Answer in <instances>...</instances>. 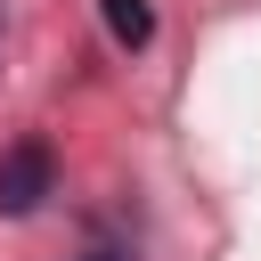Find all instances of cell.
I'll return each mask as SVG.
<instances>
[{
    "instance_id": "2",
    "label": "cell",
    "mask_w": 261,
    "mask_h": 261,
    "mask_svg": "<svg viewBox=\"0 0 261 261\" xmlns=\"http://www.w3.org/2000/svg\"><path fill=\"white\" fill-rule=\"evenodd\" d=\"M98 16H106V33H114V49H147V41H155V8H147V0H98Z\"/></svg>"
},
{
    "instance_id": "1",
    "label": "cell",
    "mask_w": 261,
    "mask_h": 261,
    "mask_svg": "<svg viewBox=\"0 0 261 261\" xmlns=\"http://www.w3.org/2000/svg\"><path fill=\"white\" fill-rule=\"evenodd\" d=\"M49 188H57V155H49V139H16V147H0V212H8V220L41 212Z\"/></svg>"
},
{
    "instance_id": "3",
    "label": "cell",
    "mask_w": 261,
    "mask_h": 261,
    "mask_svg": "<svg viewBox=\"0 0 261 261\" xmlns=\"http://www.w3.org/2000/svg\"><path fill=\"white\" fill-rule=\"evenodd\" d=\"M98 261H130V253H98Z\"/></svg>"
}]
</instances>
